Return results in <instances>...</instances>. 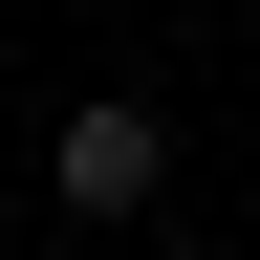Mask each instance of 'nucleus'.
<instances>
[{
	"label": "nucleus",
	"mask_w": 260,
	"mask_h": 260,
	"mask_svg": "<svg viewBox=\"0 0 260 260\" xmlns=\"http://www.w3.org/2000/svg\"><path fill=\"white\" fill-rule=\"evenodd\" d=\"M152 174H174L152 109H65V217H152Z\"/></svg>",
	"instance_id": "nucleus-1"
}]
</instances>
